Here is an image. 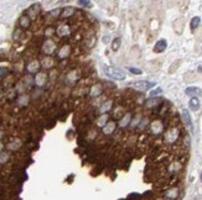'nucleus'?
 <instances>
[{"label":"nucleus","instance_id":"f257e3e1","mask_svg":"<svg viewBox=\"0 0 202 200\" xmlns=\"http://www.w3.org/2000/svg\"><path fill=\"white\" fill-rule=\"evenodd\" d=\"M104 72L108 77L113 78V79H117V81H123L125 79V74L124 72H122L120 69L118 68H114V67H106L104 68Z\"/></svg>","mask_w":202,"mask_h":200},{"label":"nucleus","instance_id":"f03ea898","mask_svg":"<svg viewBox=\"0 0 202 200\" xmlns=\"http://www.w3.org/2000/svg\"><path fill=\"white\" fill-rule=\"evenodd\" d=\"M134 87L139 90H148V89L155 87V83L154 82H145V81H139V82H135L134 83Z\"/></svg>","mask_w":202,"mask_h":200},{"label":"nucleus","instance_id":"7ed1b4c3","mask_svg":"<svg viewBox=\"0 0 202 200\" xmlns=\"http://www.w3.org/2000/svg\"><path fill=\"white\" fill-rule=\"evenodd\" d=\"M165 48H166V41H165V40H160V41L156 42V45L154 47V52L161 53L163 51H165Z\"/></svg>","mask_w":202,"mask_h":200},{"label":"nucleus","instance_id":"20e7f679","mask_svg":"<svg viewBox=\"0 0 202 200\" xmlns=\"http://www.w3.org/2000/svg\"><path fill=\"white\" fill-rule=\"evenodd\" d=\"M46 82V74L45 73H38L35 78V83L38 85V87H42Z\"/></svg>","mask_w":202,"mask_h":200},{"label":"nucleus","instance_id":"39448f33","mask_svg":"<svg viewBox=\"0 0 202 200\" xmlns=\"http://www.w3.org/2000/svg\"><path fill=\"white\" fill-rule=\"evenodd\" d=\"M54 49H55V45H54L52 41H46V42H45V45H44V51H45L46 53H48V54L52 53Z\"/></svg>","mask_w":202,"mask_h":200},{"label":"nucleus","instance_id":"423d86ee","mask_svg":"<svg viewBox=\"0 0 202 200\" xmlns=\"http://www.w3.org/2000/svg\"><path fill=\"white\" fill-rule=\"evenodd\" d=\"M188 105H190V109H191V110H194V111L198 110V107H200V101H198V99H197V98H191Z\"/></svg>","mask_w":202,"mask_h":200},{"label":"nucleus","instance_id":"0eeeda50","mask_svg":"<svg viewBox=\"0 0 202 200\" xmlns=\"http://www.w3.org/2000/svg\"><path fill=\"white\" fill-rule=\"evenodd\" d=\"M38 67H40V63H38L37 61H32V62H30V63H29V66H27V71H29L30 73H35L37 69H38Z\"/></svg>","mask_w":202,"mask_h":200},{"label":"nucleus","instance_id":"6e6552de","mask_svg":"<svg viewBox=\"0 0 202 200\" xmlns=\"http://www.w3.org/2000/svg\"><path fill=\"white\" fill-rule=\"evenodd\" d=\"M186 94H188V95H200L201 93H202V90H201V89L200 88H195V87H190V88H187L186 89Z\"/></svg>","mask_w":202,"mask_h":200},{"label":"nucleus","instance_id":"1a4fd4ad","mask_svg":"<svg viewBox=\"0 0 202 200\" xmlns=\"http://www.w3.org/2000/svg\"><path fill=\"white\" fill-rule=\"evenodd\" d=\"M182 116H184V120H185L186 125H187L191 130H192V121H191V117H190V115H188L187 110H184V111H182Z\"/></svg>","mask_w":202,"mask_h":200},{"label":"nucleus","instance_id":"9d476101","mask_svg":"<svg viewBox=\"0 0 202 200\" xmlns=\"http://www.w3.org/2000/svg\"><path fill=\"white\" fill-rule=\"evenodd\" d=\"M38 10H40L38 5H32L31 7H30V9L27 10V13H29L30 17H35V16H36V14L38 13Z\"/></svg>","mask_w":202,"mask_h":200},{"label":"nucleus","instance_id":"9b49d317","mask_svg":"<svg viewBox=\"0 0 202 200\" xmlns=\"http://www.w3.org/2000/svg\"><path fill=\"white\" fill-rule=\"evenodd\" d=\"M20 26H23V27H29L30 26V19L27 16H21L20 17Z\"/></svg>","mask_w":202,"mask_h":200},{"label":"nucleus","instance_id":"f8f14e48","mask_svg":"<svg viewBox=\"0 0 202 200\" xmlns=\"http://www.w3.org/2000/svg\"><path fill=\"white\" fill-rule=\"evenodd\" d=\"M200 21H201V19L198 16H195L192 20H191V28H196L198 25H200Z\"/></svg>","mask_w":202,"mask_h":200},{"label":"nucleus","instance_id":"ddd939ff","mask_svg":"<svg viewBox=\"0 0 202 200\" xmlns=\"http://www.w3.org/2000/svg\"><path fill=\"white\" fill-rule=\"evenodd\" d=\"M54 62H52V59L50 58V57H46V58H44V61H42V66L45 67V68H50L51 67V64H52Z\"/></svg>","mask_w":202,"mask_h":200},{"label":"nucleus","instance_id":"4468645a","mask_svg":"<svg viewBox=\"0 0 202 200\" xmlns=\"http://www.w3.org/2000/svg\"><path fill=\"white\" fill-rule=\"evenodd\" d=\"M27 101H29L27 95H21V96L19 98V104H20V105H26Z\"/></svg>","mask_w":202,"mask_h":200},{"label":"nucleus","instance_id":"2eb2a0df","mask_svg":"<svg viewBox=\"0 0 202 200\" xmlns=\"http://www.w3.org/2000/svg\"><path fill=\"white\" fill-rule=\"evenodd\" d=\"M180 63H181V61H176V62H174V63H173V67L169 69V73H174L176 69H177V67H179Z\"/></svg>","mask_w":202,"mask_h":200},{"label":"nucleus","instance_id":"dca6fc26","mask_svg":"<svg viewBox=\"0 0 202 200\" xmlns=\"http://www.w3.org/2000/svg\"><path fill=\"white\" fill-rule=\"evenodd\" d=\"M119 45H120V38H117L115 41L113 42V51H118V48H119Z\"/></svg>","mask_w":202,"mask_h":200},{"label":"nucleus","instance_id":"f3484780","mask_svg":"<svg viewBox=\"0 0 202 200\" xmlns=\"http://www.w3.org/2000/svg\"><path fill=\"white\" fill-rule=\"evenodd\" d=\"M8 159V153H2L0 154V163H5Z\"/></svg>","mask_w":202,"mask_h":200},{"label":"nucleus","instance_id":"a211bd4d","mask_svg":"<svg viewBox=\"0 0 202 200\" xmlns=\"http://www.w3.org/2000/svg\"><path fill=\"white\" fill-rule=\"evenodd\" d=\"M19 143H20V141H15L14 143H10V145H9V148L15 149V148H17V147H19Z\"/></svg>","mask_w":202,"mask_h":200},{"label":"nucleus","instance_id":"6ab92c4d","mask_svg":"<svg viewBox=\"0 0 202 200\" xmlns=\"http://www.w3.org/2000/svg\"><path fill=\"white\" fill-rule=\"evenodd\" d=\"M129 71L135 74H141V69H138V68H129Z\"/></svg>","mask_w":202,"mask_h":200},{"label":"nucleus","instance_id":"aec40b11","mask_svg":"<svg viewBox=\"0 0 202 200\" xmlns=\"http://www.w3.org/2000/svg\"><path fill=\"white\" fill-rule=\"evenodd\" d=\"M160 93H161V89H160V88H158V89H156V90H154V92H151V94H150V95H151V96H155L156 94H160Z\"/></svg>","mask_w":202,"mask_h":200},{"label":"nucleus","instance_id":"412c9836","mask_svg":"<svg viewBox=\"0 0 202 200\" xmlns=\"http://www.w3.org/2000/svg\"><path fill=\"white\" fill-rule=\"evenodd\" d=\"M79 4H81V5H88L89 3H88V1H79Z\"/></svg>","mask_w":202,"mask_h":200},{"label":"nucleus","instance_id":"4be33fe9","mask_svg":"<svg viewBox=\"0 0 202 200\" xmlns=\"http://www.w3.org/2000/svg\"><path fill=\"white\" fill-rule=\"evenodd\" d=\"M2 149H3V145H2V143H0V151H2Z\"/></svg>","mask_w":202,"mask_h":200},{"label":"nucleus","instance_id":"5701e85b","mask_svg":"<svg viewBox=\"0 0 202 200\" xmlns=\"http://www.w3.org/2000/svg\"><path fill=\"white\" fill-rule=\"evenodd\" d=\"M201 182H202V172H201Z\"/></svg>","mask_w":202,"mask_h":200}]
</instances>
